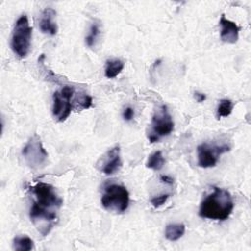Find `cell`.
I'll use <instances>...</instances> for the list:
<instances>
[{"instance_id": "6da1fadb", "label": "cell", "mask_w": 251, "mask_h": 251, "mask_svg": "<svg viewBox=\"0 0 251 251\" xmlns=\"http://www.w3.org/2000/svg\"><path fill=\"white\" fill-rule=\"evenodd\" d=\"M29 190L35 196L29 210V218L37 230L45 236L56 224L57 211L61 208L63 200L49 183L37 182Z\"/></svg>"}, {"instance_id": "7a4b0ae2", "label": "cell", "mask_w": 251, "mask_h": 251, "mask_svg": "<svg viewBox=\"0 0 251 251\" xmlns=\"http://www.w3.org/2000/svg\"><path fill=\"white\" fill-rule=\"evenodd\" d=\"M233 200L230 193L217 186L201 202L199 207V216L204 219L225 221L232 213Z\"/></svg>"}, {"instance_id": "3957f363", "label": "cell", "mask_w": 251, "mask_h": 251, "mask_svg": "<svg viewBox=\"0 0 251 251\" xmlns=\"http://www.w3.org/2000/svg\"><path fill=\"white\" fill-rule=\"evenodd\" d=\"M31 33L32 27L29 25L26 15L24 14L15 23L11 37V48L20 59L25 58L29 52Z\"/></svg>"}, {"instance_id": "277c9868", "label": "cell", "mask_w": 251, "mask_h": 251, "mask_svg": "<svg viewBox=\"0 0 251 251\" xmlns=\"http://www.w3.org/2000/svg\"><path fill=\"white\" fill-rule=\"evenodd\" d=\"M101 204L108 211L124 213L129 204V193L126 187L119 183L106 185L101 197Z\"/></svg>"}, {"instance_id": "5b68a950", "label": "cell", "mask_w": 251, "mask_h": 251, "mask_svg": "<svg viewBox=\"0 0 251 251\" xmlns=\"http://www.w3.org/2000/svg\"><path fill=\"white\" fill-rule=\"evenodd\" d=\"M174 121L168 111L167 106L163 105L157 109L152 117L147 137L151 143L158 142L162 137L168 136L174 130Z\"/></svg>"}, {"instance_id": "8992f818", "label": "cell", "mask_w": 251, "mask_h": 251, "mask_svg": "<svg viewBox=\"0 0 251 251\" xmlns=\"http://www.w3.org/2000/svg\"><path fill=\"white\" fill-rule=\"evenodd\" d=\"M22 155L26 165L33 170L43 168L48 159V153L44 149L39 135L36 133L27 140L22 150Z\"/></svg>"}, {"instance_id": "52a82bcc", "label": "cell", "mask_w": 251, "mask_h": 251, "mask_svg": "<svg viewBox=\"0 0 251 251\" xmlns=\"http://www.w3.org/2000/svg\"><path fill=\"white\" fill-rule=\"evenodd\" d=\"M75 88L66 85L53 94L52 114L57 122H64L73 111V97Z\"/></svg>"}, {"instance_id": "ba28073f", "label": "cell", "mask_w": 251, "mask_h": 251, "mask_svg": "<svg viewBox=\"0 0 251 251\" xmlns=\"http://www.w3.org/2000/svg\"><path fill=\"white\" fill-rule=\"evenodd\" d=\"M230 147L226 144L217 145L203 142L197 146L198 166L201 168L215 167L222 154L228 152Z\"/></svg>"}, {"instance_id": "9c48e42d", "label": "cell", "mask_w": 251, "mask_h": 251, "mask_svg": "<svg viewBox=\"0 0 251 251\" xmlns=\"http://www.w3.org/2000/svg\"><path fill=\"white\" fill-rule=\"evenodd\" d=\"M122 159H121V150L120 146H115L108 150L97 162L96 168L104 173L105 175H113L120 171L122 168Z\"/></svg>"}, {"instance_id": "30bf717a", "label": "cell", "mask_w": 251, "mask_h": 251, "mask_svg": "<svg viewBox=\"0 0 251 251\" xmlns=\"http://www.w3.org/2000/svg\"><path fill=\"white\" fill-rule=\"evenodd\" d=\"M221 32L220 36L222 41L229 44H233L238 39V34L240 31V26H238L234 22L227 20L225 15H222L220 19Z\"/></svg>"}, {"instance_id": "8fae6325", "label": "cell", "mask_w": 251, "mask_h": 251, "mask_svg": "<svg viewBox=\"0 0 251 251\" xmlns=\"http://www.w3.org/2000/svg\"><path fill=\"white\" fill-rule=\"evenodd\" d=\"M56 16V11L52 8H45L40 16L39 28L40 30L49 35H55L58 31V26L54 18Z\"/></svg>"}, {"instance_id": "7c38bea8", "label": "cell", "mask_w": 251, "mask_h": 251, "mask_svg": "<svg viewBox=\"0 0 251 251\" xmlns=\"http://www.w3.org/2000/svg\"><path fill=\"white\" fill-rule=\"evenodd\" d=\"M92 105V98L91 96L87 95L84 92H78L74 94L73 97V110L81 111L88 109Z\"/></svg>"}, {"instance_id": "4fadbf2b", "label": "cell", "mask_w": 251, "mask_h": 251, "mask_svg": "<svg viewBox=\"0 0 251 251\" xmlns=\"http://www.w3.org/2000/svg\"><path fill=\"white\" fill-rule=\"evenodd\" d=\"M185 232L183 224H170L165 228V237L170 241L178 240Z\"/></svg>"}, {"instance_id": "5bb4252c", "label": "cell", "mask_w": 251, "mask_h": 251, "mask_svg": "<svg viewBox=\"0 0 251 251\" xmlns=\"http://www.w3.org/2000/svg\"><path fill=\"white\" fill-rule=\"evenodd\" d=\"M125 64L120 59H111L106 61L105 66V76L107 78L116 77L124 69Z\"/></svg>"}, {"instance_id": "9a60e30c", "label": "cell", "mask_w": 251, "mask_h": 251, "mask_svg": "<svg viewBox=\"0 0 251 251\" xmlns=\"http://www.w3.org/2000/svg\"><path fill=\"white\" fill-rule=\"evenodd\" d=\"M13 248L17 251H29L34 248V243L32 239L26 235L16 236L13 239Z\"/></svg>"}, {"instance_id": "2e32d148", "label": "cell", "mask_w": 251, "mask_h": 251, "mask_svg": "<svg viewBox=\"0 0 251 251\" xmlns=\"http://www.w3.org/2000/svg\"><path fill=\"white\" fill-rule=\"evenodd\" d=\"M165 164V158L161 151H156L151 154L146 162V167L154 171H160Z\"/></svg>"}, {"instance_id": "e0dca14e", "label": "cell", "mask_w": 251, "mask_h": 251, "mask_svg": "<svg viewBox=\"0 0 251 251\" xmlns=\"http://www.w3.org/2000/svg\"><path fill=\"white\" fill-rule=\"evenodd\" d=\"M233 109V103L229 99H222L217 109V118L220 119L222 117H227L231 114Z\"/></svg>"}, {"instance_id": "ac0fdd59", "label": "cell", "mask_w": 251, "mask_h": 251, "mask_svg": "<svg viewBox=\"0 0 251 251\" xmlns=\"http://www.w3.org/2000/svg\"><path fill=\"white\" fill-rule=\"evenodd\" d=\"M100 35V27L99 25L94 23L91 25L90 28H89V32L85 37V43L87 46L92 47L93 45H95L98 37Z\"/></svg>"}, {"instance_id": "d6986e66", "label": "cell", "mask_w": 251, "mask_h": 251, "mask_svg": "<svg viewBox=\"0 0 251 251\" xmlns=\"http://www.w3.org/2000/svg\"><path fill=\"white\" fill-rule=\"evenodd\" d=\"M169 196H170V194H168V193H166V194H161V195H159V196L153 197V198L150 200V202H151V204H152L155 208H158V207L162 206L163 204H165V202L168 200Z\"/></svg>"}, {"instance_id": "ffe728a7", "label": "cell", "mask_w": 251, "mask_h": 251, "mask_svg": "<svg viewBox=\"0 0 251 251\" xmlns=\"http://www.w3.org/2000/svg\"><path fill=\"white\" fill-rule=\"evenodd\" d=\"M134 116V111L131 107H126L125 108L124 112H123V118L126 120V121H130Z\"/></svg>"}, {"instance_id": "44dd1931", "label": "cell", "mask_w": 251, "mask_h": 251, "mask_svg": "<svg viewBox=\"0 0 251 251\" xmlns=\"http://www.w3.org/2000/svg\"><path fill=\"white\" fill-rule=\"evenodd\" d=\"M194 98H195L196 102L201 103V102H203V101L206 100V95H205L204 93H201V92L196 91V92H194Z\"/></svg>"}, {"instance_id": "7402d4cb", "label": "cell", "mask_w": 251, "mask_h": 251, "mask_svg": "<svg viewBox=\"0 0 251 251\" xmlns=\"http://www.w3.org/2000/svg\"><path fill=\"white\" fill-rule=\"evenodd\" d=\"M160 179H161L163 182L167 183V184H173V183H174V178H172V177L169 176H164V175H162V176H160Z\"/></svg>"}]
</instances>
